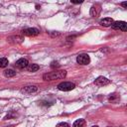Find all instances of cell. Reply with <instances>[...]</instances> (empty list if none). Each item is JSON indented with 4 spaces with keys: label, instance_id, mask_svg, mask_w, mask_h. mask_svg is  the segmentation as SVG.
<instances>
[{
    "label": "cell",
    "instance_id": "cell-17",
    "mask_svg": "<svg viewBox=\"0 0 127 127\" xmlns=\"http://www.w3.org/2000/svg\"><path fill=\"white\" fill-rule=\"evenodd\" d=\"M121 5H122L124 8H126V7H127V3H126V2H123V3H121Z\"/></svg>",
    "mask_w": 127,
    "mask_h": 127
},
{
    "label": "cell",
    "instance_id": "cell-11",
    "mask_svg": "<svg viewBox=\"0 0 127 127\" xmlns=\"http://www.w3.org/2000/svg\"><path fill=\"white\" fill-rule=\"evenodd\" d=\"M26 68L28 69V71L34 72V71H37V70L40 68V66H39L38 64H29L28 66H27Z\"/></svg>",
    "mask_w": 127,
    "mask_h": 127
},
{
    "label": "cell",
    "instance_id": "cell-16",
    "mask_svg": "<svg viewBox=\"0 0 127 127\" xmlns=\"http://www.w3.org/2000/svg\"><path fill=\"white\" fill-rule=\"evenodd\" d=\"M51 66H52V67H55V66H56V67H58V66H59V64H58V63H55V62H54V63H52Z\"/></svg>",
    "mask_w": 127,
    "mask_h": 127
},
{
    "label": "cell",
    "instance_id": "cell-2",
    "mask_svg": "<svg viewBox=\"0 0 127 127\" xmlns=\"http://www.w3.org/2000/svg\"><path fill=\"white\" fill-rule=\"evenodd\" d=\"M74 87H75V84L70 81H64L58 85V88L62 91H69V90H72Z\"/></svg>",
    "mask_w": 127,
    "mask_h": 127
},
{
    "label": "cell",
    "instance_id": "cell-14",
    "mask_svg": "<svg viewBox=\"0 0 127 127\" xmlns=\"http://www.w3.org/2000/svg\"><path fill=\"white\" fill-rule=\"evenodd\" d=\"M8 65V60L6 58L0 59V67H6Z\"/></svg>",
    "mask_w": 127,
    "mask_h": 127
},
{
    "label": "cell",
    "instance_id": "cell-13",
    "mask_svg": "<svg viewBox=\"0 0 127 127\" xmlns=\"http://www.w3.org/2000/svg\"><path fill=\"white\" fill-rule=\"evenodd\" d=\"M4 75L6 77H12V76L16 75V71L13 69H6V70H4Z\"/></svg>",
    "mask_w": 127,
    "mask_h": 127
},
{
    "label": "cell",
    "instance_id": "cell-3",
    "mask_svg": "<svg viewBox=\"0 0 127 127\" xmlns=\"http://www.w3.org/2000/svg\"><path fill=\"white\" fill-rule=\"evenodd\" d=\"M76 62L79 64H82V65H85V64H88L90 63V58L87 54H80L77 56L76 58Z\"/></svg>",
    "mask_w": 127,
    "mask_h": 127
},
{
    "label": "cell",
    "instance_id": "cell-15",
    "mask_svg": "<svg viewBox=\"0 0 127 127\" xmlns=\"http://www.w3.org/2000/svg\"><path fill=\"white\" fill-rule=\"evenodd\" d=\"M57 127H70V125L68 123H66V122H61V123H59L57 125Z\"/></svg>",
    "mask_w": 127,
    "mask_h": 127
},
{
    "label": "cell",
    "instance_id": "cell-6",
    "mask_svg": "<svg viewBox=\"0 0 127 127\" xmlns=\"http://www.w3.org/2000/svg\"><path fill=\"white\" fill-rule=\"evenodd\" d=\"M110 83V80L104 76H98L95 80H94V84L98 85V86H104Z\"/></svg>",
    "mask_w": 127,
    "mask_h": 127
},
{
    "label": "cell",
    "instance_id": "cell-5",
    "mask_svg": "<svg viewBox=\"0 0 127 127\" xmlns=\"http://www.w3.org/2000/svg\"><path fill=\"white\" fill-rule=\"evenodd\" d=\"M100 12H101V5L100 4H98V3H96V4H94L91 8H90V16L91 17H97L99 14H100Z\"/></svg>",
    "mask_w": 127,
    "mask_h": 127
},
{
    "label": "cell",
    "instance_id": "cell-21",
    "mask_svg": "<svg viewBox=\"0 0 127 127\" xmlns=\"http://www.w3.org/2000/svg\"><path fill=\"white\" fill-rule=\"evenodd\" d=\"M108 127H110V126H108Z\"/></svg>",
    "mask_w": 127,
    "mask_h": 127
},
{
    "label": "cell",
    "instance_id": "cell-7",
    "mask_svg": "<svg viewBox=\"0 0 127 127\" xmlns=\"http://www.w3.org/2000/svg\"><path fill=\"white\" fill-rule=\"evenodd\" d=\"M22 33L23 35H26V36H37L40 34V31L36 28H27V29H24Z\"/></svg>",
    "mask_w": 127,
    "mask_h": 127
},
{
    "label": "cell",
    "instance_id": "cell-1",
    "mask_svg": "<svg viewBox=\"0 0 127 127\" xmlns=\"http://www.w3.org/2000/svg\"><path fill=\"white\" fill-rule=\"evenodd\" d=\"M66 75V71L65 70H56V71H51V72H47L43 75V79L46 81H51V80H55V79H60V78H64Z\"/></svg>",
    "mask_w": 127,
    "mask_h": 127
},
{
    "label": "cell",
    "instance_id": "cell-4",
    "mask_svg": "<svg viewBox=\"0 0 127 127\" xmlns=\"http://www.w3.org/2000/svg\"><path fill=\"white\" fill-rule=\"evenodd\" d=\"M112 29L115 30H121V31H126L127 30V24L124 21H116L113 22V24L111 25Z\"/></svg>",
    "mask_w": 127,
    "mask_h": 127
},
{
    "label": "cell",
    "instance_id": "cell-10",
    "mask_svg": "<svg viewBox=\"0 0 127 127\" xmlns=\"http://www.w3.org/2000/svg\"><path fill=\"white\" fill-rule=\"evenodd\" d=\"M37 90H38V87L36 85H27L24 88H22V92H26V93H33Z\"/></svg>",
    "mask_w": 127,
    "mask_h": 127
},
{
    "label": "cell",
    "instance_id": "cell-20",
    "mask_svg": "<svg viewBox=\"0 0 127 127\" xmlns=\"http://www.w3.org/2000/svg\"><path fill=\"white\" fill-rule=\"evenodd\" d=\"M91 127H98V126H96V125H94V126H91Z\"/></svg>",
    "mask_w": 127,
    "mask_h": 127
},
{
    "label": "cell",
    "instance_id": "cell-19",
    "mask_svg": "<svg viewBox=\"0 0 127 127\" xmlns=\"http://www.w3.org/2000/svg\"><path fill=\"white\" fill-rule=\"evenodd\" d=\"M7 127H14V126H13V125H11V126H7Z\"/></svg>",
    "mask_w": 127,
    "mask_h": 127
},
{
    "label": "cell",
    "instance_id": "cell-18",
    "mask_svg": "<svg viewBox=\"0 0 127 127\" xmlns=\"http://www.w3.org/2000/svg\"><path fill=\"white\" fill-rule=\"evenodd\" d=\"M73 4H78V3H81V1H71Z\"/></svg>",
    "mask_w": 127,
    "mask_h": 127
},
{
    "label": "cell",
    "instance_id": "cell-9",
    "mask_svg": "<svg viewBox=\"0 0 127 127\" xmlns=\"http://www.w3.org/2000/svg\"><path fill=\"white\" fill-rule=\"evenodd\" d=\"M113 19L112 18H103V19H101L100 20V25L101 26H104V27H109V26H111L112 24H113Z\"/></svg>",
    "mask_w": 127,
    "mask_h": 127
},
{
    "label": "cell",
    "instance_id": "cell-12",
    "mask_svg": "<svg viewBox=\"0 0 127 127\" xmlns=\"http://www.w3.org/2000/svg\"><path fill=\"white\" fill-rule=\"evenodd\" d=\"M84 125H85L84 119H77L76 121L73 122L72 127H84Z\"/></svg>",
    "mask_w": 127,
    "mask_h": 127
},
{
    "label": "cell",
    "instance_id": "cell-8",
    "mask_svg": "<svg viewBox=\"0 0 127 127\" xmlns=\"http://www.w3.org/2000/svg\"><path fill=\"white\" fill-rule=\"evenodd\" d=\"M28 64H29V62H28L26 59H24V58L19 59V60L16 62V64H15L16 67H18V68H25V67L28 66Z\"/></svg>",
    "mask_w": 127,
    "mask_h": 127
}]
</instances>
